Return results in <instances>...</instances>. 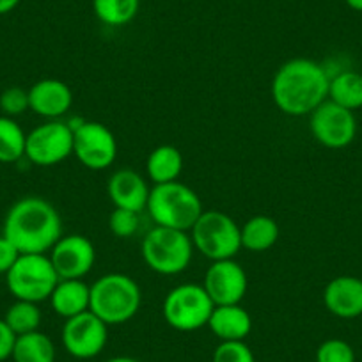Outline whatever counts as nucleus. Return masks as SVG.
Listing matches in <instances>:
<instances>
[{
    "label": "nucleus",
    "instance_id": "obj_33",
    "mask_svg": "<svg viewBox=\"0 0 362 362\" xmlns=\"http://www.w3.org/2000/svg\"><path fill=\"white\" fill-rule=\"evenodd\" d=\"M18 4L20 0H0V15H8V13H11Z\"/></svg>",
    "mask_w": 362,
    "mask_h": 362
},
{
    "label": "nucleus",
    "instance_id": "obj_19",
    "mask_svg": "<svg viewBox=\"0 0 362 362\" xmlns=\"http://www.w3.org/2000/svg\"><path fill=\"white\" fill-rule=\"evenodd\" d=\"M52 309L64 320L89 311L90 286L82 279H59L50 295Z\"/></svg>",
    "mask_w": 362,
    "mask_h": 362
},
{
    "label": "nucleus",
    "instance_id": "obj_35",
    "mask_svg": "<svg viewBox=\"0 0 362 362\" xmlns=\"http://www.w3.org/2000/svg\"><path fill=\"white\" fill-rule=\"evenodd\" d=\"M107 362H139L137 358H132V357H114Z\"/></svg>",
    "mask_w": 362,
    "mask_h": 362
},
{
    "label": "nucleus",
    "instance_id": "obj_18",
    "mask_svg": "<svg viewBox=\"0 0 362 362\" xmlns=\"http://www.w3.org/2000/svg\"><path fill=\"white\" fill-rule=\"evenodd\" d=\"M208 327L221 341H243L252 330V318L240 304L215 305Z\"/></svg>",
    "mask_w": 362,
    "mask_h": 362
},
{
    "label": "nucleus",
    "instance_id": "obj_5",
    "mask_svg": "<svg viewBox=\"0 0 362 362\" xmlns=\"http://www.w3.org/2000/svg\"><path fill=\"white\" fill-rule=\"evenodd\" d=\"M141 250L149 270L158 276H177L189 268L194 243L187 231L155 226L142 238Z\"/></svg>",
    "mask_w": 362,
    "mask_h": 362
},
{
    "label": "nucleus",
    "instance_id": "obj_25",
    "mask_svg": "<svg viewBox=\"0 0 362 362\" xmlns=\"http://www.w3.org/2000/svg\"><path fill=\"white\" fill-rule=\"evenodd\" d=\"M141 0H93V9L100 22L110 27L130 23L137 16Z\"/></svg>",
    "mask_w": 362,
    "mask_h": 362
},
{
    "label": "nucleus",
    "instance_id": "obj_1",
    "mask_svg": "<svg viewBox=\"0 0 362 362\" xmlns=\"http://www.w3.org/2000/svg\"><path fill=\"white\" fill-rule=\"evenodd\" d=\"M330 76L313 59H290L279 66L272 78V100L283 114L293 117L309 116L329 100Z\"/></svg>",
    "mask_w": 362,
    "mask_h": 362
},
{
    "label": "nucleus",
    "instance_id": "obj_21",
    "mask_svg": "<svg viewBox=\"0 0 362 362\" xmlns=\"http://www.w3.org/2000/svg\"><path fill=\"white\" fill-rule=\"evenodd\" d=\"M242 249L264 252L276 245L281 236L279 224L268 215H254L240 228Z\"/></svg>",
    "mask_w": 362,
    "mask_h": 362
},
{
    "label": "nucleus",
    "instance_id": "obj_4",
    "mask_svg": "<svg viewBox=\"0 0 362 362\" xmlns=\"http://www.w3.org/2000/svg\"><path fill=\"white\" fill-rule=\"evenodd\" d=\"M149 217L155 226L187 231L194 228L203 214V203L196 190L181 181H170L163 185H153L148 199Z\"/></svg>",
    "mask_w": 362,
    "mask_h": 362
},
{
    "label": "nucleus",
    "instance_id": "obj_2",
    "mask_svg": "<svg viewBox=\"0 0 362 362\" xmlns=\"http://www.w3.org/2000/svg\"><path fill=\"white\" fill-rule=\"evenodd\" d=\"M2 235L20 254H47L62 236L61 215L43 197H22L6 214Z\"/></svg>",
    "mask_w": 362,
    "mask_h": 362
},
{
    "label": "nucleus",
    "instance_id": "obj_17",
    "mask_svg": "<svg viewBox=\"0 0 362 362\" xmlns=\"http://www.w3.org/2000/svg\"><path fill=\"white\" fill-rule=\"evenodd\" d=\"M323 304L330 315L343 320L362 315V279L354 276L334 277L323 290Z\"/></svg>",
    "mask_w": 362,
    "mask_h": 362
},
{
    "label": "nucleus",
    "instance_id": "obj_26",
    "mask_svg": "<svg viewBox=\"0 0 362 362\" xmlns=\"http://www.w3.org/2000/svg\"><path fill=\"white\" fill-rule=\"evenodd\" d=\"M41 318L43 315L36 302L15 300V304L9 305V309L6 311L4 322L15 332V336H23V334L40 330Z\"/></svg>",
    "mask_w": 362,
    "mask_h": 362
},
{
    "label": "nucleus",
    "instance_id": "obj_11",
    "mask_svg": "<svg viewBox=\"0 0 362 362\" xmlns=\"http://www.w3.org/2000/svg\"><path fill=\"white\" fill-rule=\"evenodd\" d=\"M309 130L318 144L329 149H343L355 141L357 119L351 110L325 100L309 114Z\"/></svg>",
    "mask_w": 362,
    "mask_h": 362
},
{
    "label": "nucleus",
    "instance_id": "obj_16",
    "mask_svg": "<svg viewBox=\"0 0 362 362\" xmlns=\"http://www.w3.org/2000/svg\"><path fill=\"white\" fill-rule=\"evenodd\" d=\"M73 105V93L59 78L37 80L29 89V109L47 119H59Z\"/></svg>",
    "mask_w": 362,
    "mask_h": 362
},
{
    "label": "nucleus",
    "instance_id": "obj_14",
    "mask_svg": "<svg viewBox=\"0 0 362 362\" xmlns=\"http://www.w3.org/2000/svg\"><path fill=\"white\" fill-rule=\"evenodd\" d=\"M203 288L215 305H233L243 300L249 279L240 263L233 259L211 261L203 279Z\"/></svg>",
    "mask_w": 362,
    "mask_h": 362
},
{
    "label": "nucleus",
    "instance_id": "obj_10",
    "mask_svg": "<svg viewBox=\"0 0 362 362\" xmlns=\"http://www.w3.org/2000/svg\"><path fill=\"white\" fill-rule=\"evenodd\" d=\"M71 155L73 130L68 121L50 119L27 134L25 158L34 165H57Z\"/></svg>",
    "mask_w": 362,
    "mask_h": 362
},
{
    "label": "nucleus",
    "instance_id": "obj_3",
    "mask_svg": "<svg viewBox=\"0 0 362 362\" xmlns=\"http://www.w3.org/2000/svg\"><path fill=\"white\" fill-rule=\"evenodd\" d=\"M142 304L139 284L124 274H105L90 284L89 311L107 325H121L134 318Z\"/></svg>",
    "mask_w": 362,
    "mask_h": 362
},
{
    "label": "nucleus",
    "instance_id": "obj_8",
    "mask_svg": "<svg viewBox=\"0 0 362 362\" xmlns=\"http://www.w3.org/2000/svg\"><path fill=\"white\" fill-rule=\"evenodd\" d=\"M215 304L203 284H177L163 298L162 315L167 325L180 332H194L208 325Z\"/></svg>",
    "mask_w": 362,
    "mask_h": 362
},
{
    "label": "nucleus",
    "instance_id": "obj_28",
    "mask_svg": "<svg viewBox=\"0 0 362 362\" xmlns=\"http://www.w3.org/2000/svg\"><path fill=\"white\" fill-rule=\"evenodd\" d=\"M316 362H355V351L350 343L332 337L318 346Z\"/></svg>",
    "mask_w": 362,
    "mask_h": 362
},
{
    "label": "nucleus",
    "instance_id": "obj_27",
    "mask_svg": "<svg viewBox=\"0 0 362 362\" xmlns=\"http://www.w3.org/2000/svg\"><path fill=\"white\" fill-rule=\"evenodd\" d=\"M0 110L2 116H8L15 119L16 116H22L29 109V89L13 86L2 90L0 95Z\"/></svg>",
    "mask_w": 362,
    "mask_h": 362
},
{
    "label": "nucleus",
    "instance_id": "obj_15",
    "mask_svg": "<svg viewBox=\"0 0 362 362\" xmlns=\"http://www.w3.org/2000/svg\"><path fill=\"white\" fill-rule=\"evenodd\" d=\"M149 190L151 189L148 187V181L137 170L128 167L112 173L107 181V194L114 208H123L135 214H142L146 210Z\"/></svg>",
    "mask_w": 362,
    "mask_h": 362
},
{
    "label": "nucleus",
    "instance_id": "obj_30",
    "mask_svg": "<svg viewBox=\"0 0 362 362\" xmlns=\"http://www.w3.org/2000/svg\"><path fill=\"white\" fill-rule=\"evenodd\" d=\"M214 362H256V358L243 341H221L214 351Z\"/></svg>",
    "mask_w": 362,
    "mask_h": 362
},
{
    "label": "nucleus",
    "instance_id": "obj_24",
    "mask_svg": "<svg viewBox=\"0 0 362 362\" xmlns=\"http://www.w3.org/2000/svg\"><path fill=\"white\" fill-rule=\"evenodd\" d=\"M27 134L13 117L0 116V163H15L25 156Z\"/></svg>",
    "mask_w": 362,
    "mask_h": 362
},
{
    "label": "nucleus",
    "instance_id": "obj_9",
    "mask_svg": "<svg viewBox=\"0 0 362 362\" xmlns=\"http://www.w3.org/2000/svg\"><path fill=\"white\" fill-rule=\"evenodd\" d=\"M68 124L73 130V155L83 167L105 170L116 162L117 141L105 124L83 119Z\"/></svg>",
    "mask_w": 362,
    "mask_h": 362
},
{
    "label": "nucleus",
    "instance_id": "obj_32",
    "mask_svg": "<svg viewBox=\"0 0 362 362\" xmlns=\"http://www.w3.org/2000/svg\"><path fill=\"white\" fill-rule=\"evenodd\" d=\"M16 336L11 329L8 327V323L4 322V318L0 320V362L6 361L13 355V348H15Z\"/></svg>",
    "mask_w": 362,
    "mask_h": 362
},
{
    "label": "nucleus",
    "instance_id": "obj_22",
    "mask_svg": "<svg viewBox=\"0 0 362 362\" xmlns=\"http://www.w3.org/2000/svg\"><path fill=\"white\" fill-rule=\"evenodd\" d=\"M11 358L15 362H55V344L40 330L16 336Z\"/></svg>",
    "mask_w": 362,
    "mask_h": 362
},
{
    "label": "nucleus",
    "instance_id": "obj_20",
    "mask_svg": "<svg viewBox=\"0 0 362 362\" xmlns=\"http://www.w3.org/2000/svg\"><path fill=\"white\" fill-rule=\"evenodd\" d=\"M146 170L153 185L177 181L183 170V155L176 146L162 144L153 149L146 160Z\"/></svg>",
    "mask_w": 362,
    "mask_h": 362
},
{
    "label": "nucleus",
    "instance_id": "obj_7",
    "mask_svg": "<svg viewBox=\"0 0 362 362\" xmlns=\"http://www.w3.org/2000/svg\"><path fill=\"white\" fill-rule=\"evenodd\" d=\"M194 249L210 261L233 259L242 249L240 228L228 214L208 210L190 229Z\"/></svg>",
    "mask_w": 362,
    "mask_h": 362
},
{
    "label": "nucleus",
    "instance_id": "obj_29",
    "mask_svg": "<svg viewBox=\"0 0 362 362\" xmlns=\"http://www.w3.org/2000/svg\"><path fill=\"white\" fill-rule=\"evenodd\" d=\"M139 215L135 211L114 208L109 217V229L117 238H132L139 231Z\"/></svg>",
    "mask_w": 362,
    "mask_h": 362
},
{
    "label": "nucleus",
    "instance_id": "obj_12",
    "mask_svg": "<svg viewBox=\"0 0 362 362\" xmlns=\"http://www.w3.org/2000/svg\"><path fill=\"white\" fill-rule=\"evenodd\" d=\"M107 339H109V325L90 311L68 318L61 330L62 346L71 357L82 361L102 354Z\"/></svg>",
    "mask_w": 362,
    "mask_h": 362
},
{
    "label": "nucleus",
    "instance_id": "obj_13",
    "mask_svg": "<svg viewBox=\"0 0 362 362\" xmlns=\"http://www.w3.org/2000/svg\"><path fill=\"white\" fill-rule=\"evenodd\" d=\"M48 256L59 279H83L96 263L95 245L83 235H62Z\"/></svg>",
    "mask_w": 362,
    "mask_h": 362
},
{
    "label": "nucleus",
    "instance_id": "obj_34",
    "mask_svg": "<svg viewBox=\"0 0 362 362\" xmlns=\"http://www.w3.org/2000/svg\"><path fill=\"white\" fill-rule=\"evenodd\" d=\"M344 2H346V6L350 9L362 13V0H344Z\"/></svg>",
    "mask_w": 362,
    "mask_h": 362
},
{
    "label": "nucleus",
    "instance_id": "obj_31",
    "mask_svg": "<svg viewBox=\"0 0 362 362\" xmlns=\"http://www.w3.org/2000/svg\"><path fill=\"white\" fill-rule=\"evenodd\" d=\"M18 256L20 250L4 235H0V276H6L11 270Z\"/></svg>",
    "mask_w": 362,
    "mask_h": 362
},
{
    "label": "nucleus",
    "instance_id": "obj_6",
    "mask_svg": "<svg viewBox=\"0 0 362 362\" xmlns=\"http://www.w3.org/2000/svg\"><path fill=\"white\" fill-rule=\"evenodd\" d=\"M59 276L48 254H20L11 270L6 274L8 290L16 300H48L57 286Z\"/></svg>",
    "mask_w": 362,
    "mask_h": 362
},
{
    "label": "nucleus",
    "instance_id": "obj_23",
    "mask_svg": "<svg viewBox=\"0 0 362 362\" xmlns=\"http://www.w3.org/2000/svg\"><path fill=\"white\" fill-rule=\"evenodd\" d=\"M329 100L351 112L362 109V73L348 69L330 76Z\"/></svg>",
    "mask_w": 362,
    "mask_h": 362
}]
</instances>
